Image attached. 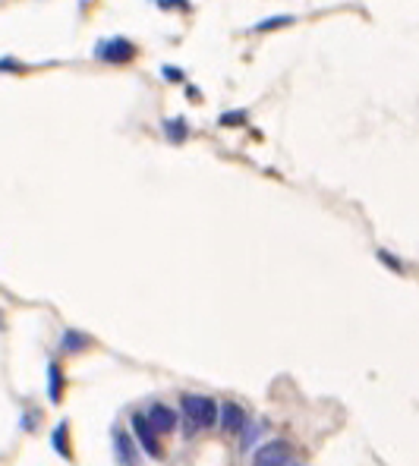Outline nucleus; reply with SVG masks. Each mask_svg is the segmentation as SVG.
<instances>
[{
	"instance_id": "nucleus-1",
	"label": "nucleus",
	"mask_w": 419,
	"mask_h": 466,
	"mask_svg": "<svg viewBox=\"0 0 419 466\" xmlns=\"http://www.w3.org/2000/svg\"><path fill=\"white\" fill-rule=\"evenodd\" d=\"M183 416H186V429L189 435L199 432V429H212L218 422V404L205 394H186L183 397Z\"/></svg>"
},
{
	"instance_id": "nucleus-2",
	"label": "nucleus",
	"mask_w": 419,
	"mask_h": 466,
	"mask_svg": "<svg viewBox=\"0 0 419 466\" xmlns=\"http://www.w3.org/2000/svg\"><path fill=\"white\" fill-rule=\"evenodd\" d=\"M293 463V445L287 438H271L255 451L253 466H290Z\"/></svg>"
},
{
	"instance_id": "nucleus-3",
	"label": "nucleus",
	"mask_w": 419,
	"mask_h": 466,
	"mask_svg": "<svg viewBox=\"0 0 419 466\" xmlns=\"http://www.w3.org/2000/svg\"><path fill=\"white\" fill-rule=\"evenodd\" d=\"M145 416V422L151 425V432L158 435H171L173 429H177V410L173 406H167V404H151L148 406V413H142Z\"/></svg>"
},
{
	"instance_id": "nucleus-4",
	"label": "nucleus",
	"mask_w": 419,
	"mask_h": 466,
	"mask_svg": "<svg viewBox=\"0 0 419 466\" xmlns=\"http://www.w3.org/2000/svg\"><path fill=\"white\" fill-rule=\"evenodd\" d=\"M95 54L108 63H126L136 57V48H132V42H126V38H108V42L98 44Z\"/></svg>"
},
{
	"instance_id": "nucleus-5",
	"label": "nucleus",
	"mask_w": 419,
	"mask_h": 466,
	"mask_svg": "<svg viewBox=\"0 0 419 466\" xmlns=\"http://www.w3.org/2000/svg\"><path fill=\"white\" fill-rule=\"evenodd\" d=\"M218 425H221V432H227V435H240L246 429V410L240 404H221Z\"/></svg>"
},
{
	"instance_id": "nucleus-6",
	"label": "nucleus",
	"mask_w": 419,
	"mask_h": 466,
	"mask_svg": "<svg viewBox=\"0 0 419 466\" xmlns=\"http://www.w3.org/2000/svg\"><path fill=\"white\" fill-rule=\"evenodd\" d=\"M130 422H132V432H136V441L142 445V451L148 454V457L158 460L161 457V441H158V435L151 432V425L145 422V416H142V413H132Z\"/></svg>"
},
{
	"instance_id": "nucleus-7",
	"label": "nucleus",
	"mask_w": 419,
	"mask_h": 466,
	"mask_svg": "<svg viewBox=\"0 0 419 466\" xmlns=\"http://www.w3.org/2000/svg\"><path fill=\"white\" fill-rule=\"evenodd\" d=\"M114 454L120 466H139V447L126 429H114Z\"/></svg>"
},
{
	"instance_id": "nucleus-8",
	"label": "nucleus",
	"mask_w": 419,
	"mask_h": 466,
	"mask_svg": "<svg viewBox=\"0 0 419 466\" xmlns=\"http://www.w3.org/2000/svg\"><path fill=\"white\" fill-rule=\"evenodd\" d=\"M164 136L171 139V142H183V139H186V123L180 120V116H177V120H164Z\"/></svg>"
},
{
	"instance_id": "nucleus-9",
	"label": "nucleus",
	"mask_w": 419,
	"mask_h": 466,
	"mask_svg": "<svg viewBox=\"0 0 419 466\" xmlns=\"http://www.w3.org/2000/svg\"><path fill=\"white\" fill-rule=\"evenodd\" d=\"M287 22H293V16H271V19H262L259 26V32H265V28H277V26H287Z\"/></svg>"
},
{
	"instance_id": "nucleus-10",
	"label": "nucleus",
	"mask_w": 419,
	"mask_h": 466,
	"mask_svg": "<svg viewBox=\"0 0 419 466\" xmlns=\"http://www.w3.org/2000/svg\"><path fill=\"white\" fill-rule=\"evenodd\" d=\"M48 375H51V397L60 400V369H57V365H51Z\"/></svg>"
},
{
	"instance_id": "nucleus-11",
	"label": "nucleus",
	"mask_w": 419,
	"mask_h": 466,
	"mask_svg": "<svg viewBox=\"0 0 419 466\" xmlns=\"http://www.w3.org/2000/svg\"><path fill=\"white\" fill-rule=\"evenodd\" d=\"M221 123H224V126L246 123V114H243V110H234V114H224V116H221Z\"/></svg>"
},
{
	"instance_id": "nucleus-12",
	"label": "nucleus",
	"mask_w": 419,
	"mask_h": 466,
	"mask_svg": "<svg viewBox=\"0 0 419 466\" xmlns=\"http://www.w3.org/2000/svg\"><path fill=\"white\" fill-rule=\"evenodd\" d=\"M63 347H67V350H76V347H85V340H83V337H76L73 331H67V337H63Z\"/></svg>"
},
{
	"instance_id": "nucleus-13",
	"label": "nucleus",
	"mask_w": 419,
	"mask_h": 466,
	"mask_svg": "<svg viewBox=\"0 0 419 466\" xmlns=\"http://www.w3.org/2000/svg\"><path fill=\"white\" fill-rule=\"evenodd\" d=\"M161 73H164V79H173V83L180 79V69H177V67H164Z\"/></svg>"
},
{
	"instance_id": "nucleus-14",
	"label": "nucleus",
	"mask_w": 419,
	"mask_h": 466,
	"mask_svg": "<svg viewBox=\"0 0 419 466\" xmlns=\"http://www.w3.org/2000/svg\"><path fill=\"white\" fill-rule=\"evenodd\" d=\"M290 466H293V463H290Z\"/></svg>"
}]
</instances>
